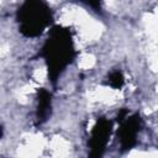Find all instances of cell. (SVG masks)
Returning <instances> with one entry per match:
<instances>
[{"label":"cell","mask_w":158,"mask_h":158,"mask_svg":"<svg viewBox=\"0 0 158 158\" xmlns=\"http://www.w3.org/2000/svg\"><path fill=\"white\" fill-rule=\"evenodd\" d=\"M19 32L28 38L41 36L52 23L53 12L46 0H23L16 12Z\"/></svg>","instance_id":"obj_2"},{"label":"cell","mask_w":158,"mask_h":158,"mask_svg":"<svg viewBox=\"0 0 158 158\" xmlns=\"http://www.w3.org/2000/svg\"><path fill=\"white\" fill-rule=\"evenodd\" d=\"M80 1L85 2L88 6H90L96 12H100L101 11V2H100V0H80Z\"/></svg>","instance_id":"obj_7"},{"label":"cell","mask_w":158,"mask_h":158,"mask_svg":"<svg viewBox=\"0 0 158 158\" xmlns=\"http://www.w3.org/2000/svg\"><path fill=\"white\" fill-rule=\"evenodd\" d=\"M116 121L118 122L117 137L120 141V147L122 151H128L137 143V136L141 132L143 126V121L138 114H133L128 116L127 109H122Z\"/></svg>","instance_id":"obj_3"},{"label":"cell","mask_w":158,"mask_h":158,"mask_svg":"<svg viewBox=\"0 0 158 158\" xmlns=\"http://www.w3.org/2000/svg\"><path fill=\"white\" fill-rule=\"evenodd\" d=\"M112 132V121L106 117H99L91 128L90 137H89V148L91 157H100L102 156L110 136Z\"/></svg>","instance_id":"obj_4"},{"label":"cell","mask_w":158,"mask_h":158,"mask_svg":"<svg viewBox=\"0 0 158 158\" xmlns=\"http://www.w3.org/2000/svg\"><path fill=\"white\" fill-rule=\"evenodd\" d=\"M107 84L114 89H121L125 84V79H123L122 73L120 70L111 72L110 75L107 77Z\"/></svg>","instance_id":"obj_6"},{"label":"cell","mask_w":158,"mask_h":158,"mask_svg":"<svg viewBox=\"0 0 158 158\" xmlns=\"http://www.w3.org/2000/svg\"><path fill=\"white\" fill-rule=\"evenodd\" d=\"M37 56L44 59L49 81L56 85L62 73L77 56L70 31L62 26H53Z\"/></svg>","instance_id":"obj_1"},{"label":"cell","mask_w":158,"mask_h":158,"mask_svg":"<svg viewBox=\"0 0 158 158\" xmlns=\"http://www.w3.org/2000/svg\"><path fill=\"white\" fill-rule=\"evenodd\" d=\"M52 114V94L42 88L37 93V106H36V126H42L48 121Z\"/></svg>","instance_id":"obj_5"}]
</instances>
